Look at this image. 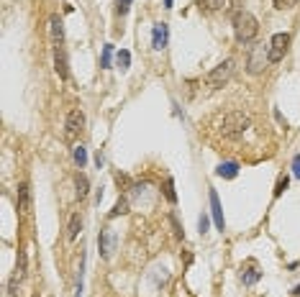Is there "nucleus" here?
I'll use <instances>...</instances> for the list:
<instances>
[{
    "instance_id": "b1692460",
    "label": "nucleus",
    "mask_w": 300,
    "mask_h": 297,
    "mask_svg": "<svg viewBox=\"0 0 300 297\" xmlns=\"http://www.w3.org/2000/svg\"><path fill=\"white\" fill-rule=\"evenodd\" d=\"M165 195H167V200L170 203H177V195H175V182H172V177L167 180V185H165Z\"/></svg>"
},
{
    "instance_id": "c756f323",
    "label": "nucleus",
    "mask_w": 300,
    "mask_h": 297,
    "mask_svg": "<svg viewBox=\"0 0 300 297\" xmlns=\"http://www.w3.org/2000/svg\"><path fill=\"white\" fill-rule=\"evenodd\" d=\"M292 294H300V284H297V287H295V289H292Z\"/></svg>"
},
{
    "instance_id": "9b49d317",
    "label": "nucleus",
    "mask_w": 300,
    "mask_h": 297,
    "mask_svg": "<svg viewBox=\"0 0 300 297\" xmlns=\"http://www.w3.org/2000/svg\"><path fill=\"white\" fill-rule=\"evenodd\" d=\"M208 197H211V215H213V223H216L218 231H223V228H226V220H223V210H221V200H218L216 190H211Z\"/></svg>"
},
{
    "instance_id": "20e7f679",
    "label": "nucleus",
    "mask_w": 300,
    "mask_h": 297,
    "mask_svg": "<svg viewBox=\"0 0 300 297\" xmlns=\"http://www.w3.org/2000/svg\"><path fill=\"white\" fill-rule=\"evenodd\" d=\"M231 75H234V59H226V62H221V64L208 75V85H211L213 90H218V87H223V85L231 80Z\"/></svg>"
},
{
    "instance_id": "c85d7f7f",
    "label": "nucleus",
    "mask_w": 300,
    "mask_h": 297,
    "mask_svg": "<svg viewBox=\"0 0 300 297\" xmlns=\"http://www.w3.org/2000/svg\"><path fill=\"white\" fill-rule=\"evenodd\" d=\"M172 3H175V0H165V8H172Z\"/></svg>"
},
{
    "instance_id": "f8f14e48",
    "label": "nucleus",
    "mask_w": 300,
    "mask_h": 297,
    "mask_svg": "<svg viewBox=\"0 0 300 297\" xmlns=\"http://www.w3.org/2000/svg\"><path fill=\"white\" fill-rule=\"evenodd\" d=\"M259 277H262V271L257 269V264H254V261H249L246 266H241V284H244V287L257 284V282H259Z\"/></svg>"
},
{
    "instance_id": "bb28decb",
    "label": "nucleus",
    "mask_w": 300,
    "mask_h": 297,
    "mask_svg": "<svg viewBox=\"0 0 300 297\" xmlns=\"http://www.w3.org/2000/svg\"><path fill=\"white\" fill-rule=\"evenodd\" d=\"M131 3H133V0H118V13H121V16H126Z\"/></svg>"
},
{
    "instance_id": "4be33fe9",
    "label": "nucleus",
    "mask_w": 300,
    "mask_h": 297,
    "mask_svg": "<svg viewBox=\"0 0 300 297\" xmlns=\"http://www.w3.org/2000/svg\"><path fill=\"white\" fill-rule=\"evenodd\" d=\"M223 3L226 0H200V8L203 11H218V8H223Z\"/></svg>"
},
{
    "instance_id": "7ed1b4c3",
    "label": "nucleus",
    "mask_w": 300,
    "mask_h": 297,
    "mask_svg": "<svg viewBox=\"0 0 300 297\" xmlns=\"http://www.w3.org/2000/svg\"><path fill=\"white\" fill-rule=\"evenodd\" d=\"M287 46H290V34H274L272 41H269V46H267V59H269V64L282 62Z\"/></svg>"
},
{
    "instance_id": "cd10ccee",
    "label": "nucleus",
    "mask_w": 300,
    "mask_h": 297,
    "mask_svg": "<svg viewBox=\"0 0 300 297\" xmlns=\"http://www.w3.org/2000/svg\"><path fill=\"white\" fill-rule=\"evenodd\" d=\"M292 175H295V177L300 180V154H297V157L292 159Z\"/></svg>"
},
{
    "instance_id": "39448f33",
    "label": "nucleus",
    "mask_w": 300,
    "mask_h": 297,
    "mask_svg": "<svg viewBox=\"0 0 300 297\" xmlns=\"http://www.w3.org/2000/svg\"><path fill=\"white\" fill-rule=\"evenodd\" d=\"M82 128H85V113L82 110H72L67 115V123H64V138L67 141H75L82 133Z\"/></svg>"
},
{
    "instance_id": "1a4fd4ad",
    "label": "nucleus",
    "mask_w": 300,
    "mask_h": 297,
    "mask_svg": "<svg viewBox=\"0 0 300 297\" xmlns=\"http://www.w3.org/2000/svg\"><path fill=\"white\" fill-rule=\"evenodd\" d=\"M167 41H170V26L167 23H157L152 29V46L154 49H165Z\"/></svg>"
},
{
    "instance_id": "6e6552de",
    "label": "nucleus",
    "mask_w": 300,
    "mask_h": 297,
    "mask_svg": "<svg viewBox=\"0 0 300 297\" xmlns=\"http://www.w3.org/2000/svg\"><path fill=\"white\" fill-rule=\"evenodd\" d=\"M98 249H100L103 259H110V254H113V249H116V233H113L110 228H103V231H100V236H98Z\"/></svg>"
},
{
    "instance_id": "ddd939ff",
    "label": "nucleus",
    "mask_w": 300,
    "mask_h": 297,
    "mask_svg": "<svg viewBox=\"0 0 300 297\" xmlns=\"http://www.w3.org/2000/svg\"><path fill=\"white\" fill-rule=\"evenodd\" d=\"M49 31H52V41H54V46H62V41H64V29H62V18L54 13V16H49Z\"/></svg>"
},
{
    "instance_id": "f3484780",
    "label": "nucleus",
    "mask_w": 300,
    "mask_h": 297,
    "mask_svg": "<svg viewBox=\"0 0 300 297\" xmlns=\"http://www.w3.org/2000/svg\"><path fill=\"white\" fill-rule=\"evenodd\" d=\"M75 185H77V197H80V200H85V197H87V192H90V182H87V177H85V175H77V177H75Z\"/></svg>"
},
{
    "instance_id": "f257e3e1",
    "label": "nucleus",
    "mask_w": 300,
    "mask_h": 297,
    "mask_svg": "<svg viewBox=\"0 0 300 297\" xmlns=\"http://www.w3.org/2000/svg\"><path fill=\"white\" fill-rule=\"evenodd\" d=\"M257 31H259V23H257V18L249 11H236L234 13V36H236L239 44L254 41Z\"/></svg>"
},
{
    "instance_id": "2eb2a0df",
    "label": "nucleus",
    "mask_w": 300,
    "mask_h": 297,
    "mask_svg": "<svg viewBox=\"0 0 300 297\" xmlns=\"http://www.w3.org/2000/svg\"><path fill=\"white\" fill-rule=\"evenodd\" d=\"M216 175L223 177V180H234V177L239 175V164H236V162H223V164L216 167Z\"/></svg>"
},
{
    "instance_id": "dca6fc26",
    "label": "nucleus",
    "mask_w": 300,
    "mask_h": 297,
    "mask_svg": "<svg viewBox=\"0 0 300 297\" xmlns=\"http://www.w3.org/2000/svg\"><path fill=\"white\" fill-rule=\"evenodd\" d=\"M80 231H82V218H80V213H75V215L70 218V226H67V238L75 241V238L80 236Z\"/></svg>"
},
{
    "instance_id": "a878e982",
    "label": "nucleus",
    "mask_w": 300,
    "mask_h": 297,
    "mask_svg": "<svg viewBox=\"0 0 300 297\" xmlns=\"http://www.w3.org/2000/svg\"><path fill=\"white\" fill-rule=\"evenodd\" d=\"M272 3H274V8L285 11V8H292V6L297 3V0H272Z\"/></svg>"
},
{
    "instance_id": "4468645a",
    "label": "nucleus",
    "mask_w": 300,
    "mask_h": 297,
    "mask_svg": "<svg viewBox=\"0 0 300 297\" xmlns=\"http://www.w3.org/2000/svg\"><path fill=\"white\" fill-rule=\"evenodd\" d=\"M18 210L24 215H29V210H31V190H29V182H21L18 185Z\"/></svg>"
},
{
    "instance_id": "aec40b11",
    "label": "nucleus",
    "mask_w": 300,
    "mask_h": 297,
    "mask_svg": "<svg viewBox=\"0 0 300 297\" xmlns=\"http://www.w3.org/2000/svg\"><path fill=\"white\" fill-rule=\"evenodd\" d=\"M110 59H113V44H105L103 46V57H100V67L108 69L110 67Z\"/></svg>"
},
{
    "instance_id": "6ab92c4d",
    "label": "nucleus",
    "mask_w": 300,
    "mask_h": 297,
    "mask_svg": "<svg viewBox=\"0 0 300 297\" xmlns=\"http://www.w3.org/2000/svg\"><path fill=\"white\" fill-rule=\"evenodd\" d=\"M126 213H128V197H118V203L110 210V218H118V215H126Z\"/></svg>"
},
{
    "instance_id": "5701e85b",
    "label": "nucleus",
    "mask_w": 300,
    "mask_h": 297,
    "mask_svg": "<svg viewBox=\"0 0 300 297\" xmlns=\"http://www.w3.org/2000/svg\"><path fill=\"white\" fill-rule=\"evenodd\" d=\"M128 64H131V54H128L126 49H121V52H118V67H121V69H128Z\"/></svg>"
},
{
    "instance_id": "412c9836",
    "label": "nucleus",
    "mask_w": 300,
    "mask_h": 297,
    "mask_svg": "<svg viewBox=\"0 0 300 297\" xmlns=\"http://www.w3.org/2000/svg\"><path fill=\"white\" fill-rule=\"evenodd\" d=\"M287 185H290V177H287V175H280V177H277V185H274V192H272V195H274V197H280V195L287 190Z\"/></svg>"
},
{
    "instance_id": "393cba45",
    "label": "nucleus",
    "mask_w": 300,
    "mask_h": 297,
    "mask_svg": "<svg viewBox=\"0 0 300 297\" xmlns=\"http://www.w3.org/2000/svg\"><path fill=\"white\" fill-rule=\"evenodd\" d=\"M208 226H211V218L203 213V215L198 218V231H200V233H208Z\"/></svg>"
},
{
    "instance_id": "423d86ee",
    "label": "nucleus",
    "mask_w": 300,
    "mask_h": 297,
    "mask_svg": "<svg viewBox=\"0 0 300 297\" xmlns=\"http://www.w3.org/2000/svg\"><path fill=\"white\" fill-rule=\"evenodd\" d=\"M264 62H269L267 59V46H251V52H249V72L251 75H257V72H262L264 69Z\"/></svg>"
},
{
    "instance_id": "0eeeda50",
    "label": "nucleus",
    "mask_w": 300,
    "mask_h": 297,
    "mask_svg": "<svg viewBox=\"0 0 300 297\" xmlns=\"http://www.w3.org/2000/svg\"><path fill=\"white\" fill-rule=\"evenodd\" d=\"M24 277H26V254L18 251V261H16L13 277H11V282H8V292H11V294H16V289H18V284L24 282Z\"/></svg>"
},
{
    "instance_id": "9d476101",
    "label": "nucleus",
    "mask_w": 300,
    "mask_h": 297,
    "mask_svg": "<svg viewBox=\"0 0 300 297\" xmlns=\"http://www.w3.org/2000/svg\"><path fill=\"white\" fill-rule=\"evenodd\" d=\"M54 69H57L59 80H67V77H70V67H67V52H64V46H54Z\"/></svg>"
},
{
    "instance_id": "f03ea898",
    "label": "nucleus",
    "mask_w": 300,
    "mask_h": 297,
    "mask_svg": "<svg viewBox=\"0 0 300 297\" xmlns=\"http://www.w3.org/2000/svg\"><path fill=\"white\" fill-rule=\"evenodd\" d=\"M246 128H249V115L241 113V110H231V113H226L223 120H221V133H223L226 138H236V136H241Z\"/></svg>"
},
{
    "instance_id": "a211bd4d",
    "label": "nucleus",
    "mask_w": 300,
    "mask_h": 297,
    "mask_svg": "<svg viewBox=\"0 0 300 297\" xmlns=\"http://www.w3.org/2000/svg\"><path fill=\"white\" fill-rule=\"evenodd\" d=\"M72 159H75V164L82 169L85 164H87V148L85 146H75V152H72Z\"/></svg>"
}]
</instances>
